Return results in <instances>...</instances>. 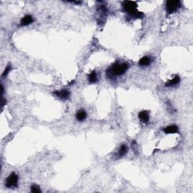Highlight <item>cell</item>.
I'll use <instances>...</instances> for the list:
<instances>
[{
  "mask_svg": "<svg viewBox=\"0 0 193 193\" xmlns=\"http://www.w3.org/2000/svg\"><path fill=\"white\" fill-rule=\"evenodd\" d=\"M129 68V65L127 63H115L111 66L106 71V76L108 78H113L115 76L123 75Z\"/></svg>",
  "mask_w": 193,
  "mask_h": 193,
  "instance_id": "6da1fadb",
  "label": "cell"
},
{
  "mask_svg": "<svg viewBox=\"0 0 193 193\" xmlns=\"http://www.w3.org/2000/svg\"><path fill=\"white\" fill-rule=\"evenodd\" d=\"M181 7V3L180 1H168L166 2V11L168 15L178 10Z\"/></svg>",
  "mask_w": 193,
  "mask_h": 193,
  "instance_id": "7a4b0ae2",
  "label": "cell"
},
{
  "mask_svg": "<svg viewBox=\"0 0 193 193\" xmlns=\"http://www.w3.org/2000/svg\"><path fill=\"white\" fill-rule=\"evenodd\" d=\"M122 5L124 10L126 12H128L129 15H131L137 11V4L133 1H125V2H123Z\"/></svg>",
  "mask_w": 193,
  "mask_h": 193,
  "instance_id": "3957f363",
  "label": "cell"
},
{
  "mask_svg": "<svg viewBox=\"0 0 193 193\" xmlns=\"http://www.w3.org/2000/svg\"><path fill=\"white\" fill-rule=\"evenodd\" d=\"M18 183V176L15 172L11 173L9 177L5 181V186L8 188H15L17 186Z\"/></svg>",
  "mask_w": 193,
  "mask_h": 193,
  "instance_id": "277c9868",
  "label": "cell"
},
{
  "mask_svg": "<svg viewBox=\"0 0 193 193\" xmlns=\"http://www.w3.org/2000/svg\"><path fill=\"white\" fill-rule=\"evenodd\" d=\"M54 94L60 99H63V100H68L70 97V92L68 90L66 89L57 91L54 92Z\"/></svg>",
  "mask_w": 193,
  "mask_h": 193,
  "instance_id": "5b68a950",
  "label": "cell"
},
{
  "mask_svg": "<svg viewBox=\"0 0 193 193\" xmlns=\"http://www.w3.org/2000/svg\"><path fill=\"white\" fill-rule=\"evenodd\" d=\"M138 117H139L140 122L143 123H148L149 120H150V115L148 113L147 111L146 110H143L138 114Z\"/></svg>",
  "mask_w": 193,
  "mask_h": 193,
  "instance_id": "8992f818",
  "label": "cell"
},
{
  "mask_svg": "<svg viewBox=\"0 0 193 193\" xmlns=\"http://www.w3.org/2000/svg\"><path fill=\"white\" fill-rule=\"evenodd\" d=\"M33 22V18L31 15H26L23 18L21 19V26H27L31 24Z\"/></svg>",
  "mask_w": 193,
  "mask_h": 193,
  "instance_id": "52a82bcc",
  "label": "cell"
},
{
  "mask_svg": "<svg viewBox=\"0 0 193 193\" xmlns=\"http://www.w3.org/2000/svg\"><path fill=\"white\" fill-rule=\"evenodd\" d=\"M165 134H176L178 132V127L176 125H169L164 129Z\"/></svg>",
  "mask_w": 193,
  "mask_h": 193,
  "instance_id": "ba28073f",
  "label": "cell"
},
{
  "mask_svg": "<svg viewBox=\"0 0 193 193\" xmlns=\"http://www.w3.org/2000/svg\"><path fill=\"white\" fill-rule=\"evenodd\" d=\"M180 77L178 75H176L170 81H168L166 84H165V86L166 87H174L175 85H176L177 84L180 82Z\"/></svg>",
  "mask_w": 193,
  "mask_h": 193,
  "instance_id": "9c48e42d",
  "label": "cell"
},
{
  "mask_svg": "<svg viewBox=\"0 0 193 193\" xmlns=\"http://www.w3.org/2000/svg\"><path fill=\"white\" fill-rule=\"evenodd\" d=\"M98 75H97L96 71H92L91 73H89V75H88V81H89L90 83H95V82L98 81Z\"/></svg>",
  "mask_w": 193,
  "mask_h": 193,
  "instance_id": "30bf717a",
  "label": "cell"
},
{
  "mask_svg": "<svg viewBox=\"0 0 193 193\" xmlns=\"http://www.w3.org/2000/svg\"><path fill=\"white\" fill-rule=\"evenodd\" d=\"M86 117H87V113H86L84 110H80V111H79V112H77L76 118L78 121L81 122V121L85 120V118H86Z\"/></svg>",
  "mask_w": 193,
  "mask_h": 193,
  "instance_id": "8fae6325",
  "label": "cell"
},
{
  "mask_svg": "<svg viewBox=\"0 0 193 193\" xmlns=\"http://www.w3.org/2000/svg\"><path fill=\"white\" fill-rule=\"evenodd\" d=\"M128 146L125 145H122L121 146V147L119 148V150H118V157H122L125 155V154L128 152Z\"/></svg>",
  "mask_w": 193,
  "mask_h": 193,
  "instance_id": "7c38bea8",
  "label": "cell"
},
{
  "mask_svg": "<svg viewBox=\"0 0 193 193\" xmlns=\"http://www.w3.org/2000/svg\"><path fill=\"white\" fill-rule=\"evenodd\" d=\"M150 63H151V60H150V57H142L139 61V64L140 66H148V65L150 64Z\"/></svg>",
  "mask_w": 193,
  "mask_h": 193,
  "instance_id": "4fadbf2b",
  "label": "cell"
},
{
  "mask_svg": "<svg viewBox=\"0 0 193 193\" xmlns=\"http://www.w3.org/2000/svg\"><path fill=\"white\" fill-rule=\"evenodd\" d=\"M31 192L33 193H40L41 192V189H40L38 185L34 184L31 186Z\"/></svg>",
  "mask_w": 193,
  "mask_h": 193,
  "instance_id": "5bb4252c",
  "label": "cell"
},
{
  "mask_svg": "<svg viewBox=\"0 0 193 193\" xmlns=\"http://www.w3.org/2000/svg\"><path fill=\"white\" fill-rule=\"evenodd\" d=\"M11 67L10 65H8L6 67V68H5V71L3 72V73H2V77H5L8 74H9V73L11 71Z\"/></svg>",
  "mask_w": 193,
  "mask_h": 193,
  "instance_id": "9a60e30c",
  "label": "cell"
},
{
  "mask_svg": "<svg viewBox=\"0 0 193 193\" xmlns=\"http://www.w3.org/2000/svg\"><path fill=\"white\" fill-rule=\"evenodd\" d=\"M5 104H6V100H5L4 98H2V108H3V107H4V106L5 105Z\"/></svg>",
  "mask_w": 193,
  "mask_h": 193,
  "instance_id": "2e32d148",
  "label": "cell"
}]
</instances>
